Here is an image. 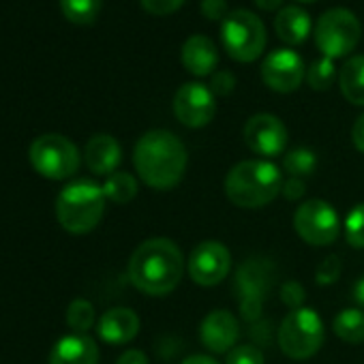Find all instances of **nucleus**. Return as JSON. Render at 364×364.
<instances>
[{"label":"nucleus","instance_id":"f704fd0d","mask_svg":"<svg viewBox=\"0 0 364 364\" xmlns=\"http://www.w3.org/2000/svg\"><path fill=\"white\" fill-rule=\"evenodd\" d=\"M306 191V185L302 178H287L283 182V189L281 193L285 196V200H300Z\"/></svg>","mask_w":364,"mask_h":364},{"label":"nucleus","instance_id":"39448f33","mask_svg":"<svg viewBox=\"0 0 364 364\" xmlns=\"http://www.w3.org/2000/svg\"><path fill=\"white\" fill-rule=\"evenodd\" d=\"M323 321L317 311L300 306L285 315L279 326V347L291 360H306L323 345Z\"/></svg>","mask_w":364,"mask_h":364},{"label":"nucleus","instance_id":"bb28decb","mask_svg":"<svg viewBox=\"0 0 364 364\" xmlns=\"http://www.w3.org/2000/svg\"><path fill=\"white\" fill-rule=\"evenodd\" d=\"M334 80H336V67H334L332 58H328V56L317 58L306 71V82L313 90H328Z\"/></svg>","mask_w":364,"mask_h":364},{"label":"nucleus","instance_id":"f03ea898","mask_svg":"<svg viewBox=\"0 0 364 364\" xmlns=\"http://www.w3.org/2000/svg\"><path fill=\"white\" fill-rule=\"evenodd\" d=\"M185 272V257L169 238H150L141 242L129 259L131 283L148 296L169 294Z\"/></svg>","mask_w":364,"mask_h":364},{"label":"nucleus","instance_id":"9d476101","mask_svg":"<svg viewBox=\"0 0 364 364\" xmlns=\"http://www.w3.org/2000/svg\"><path fill=\"white\" fill-rule=\"evenodd\" d=\"M230 249L219 240H204L196 245L187 262L189 277L202 287H215L225 281V277L230 274Z\"/></svg>","mask_w":364,"mask_h":364},{"label":"nucleus","instance_id":"2f4dec72","mask_svg":"<svg viewBox=\"0 0 364 364\" xmlns=\"http://www.w3.org/2000/svg\"><path fill=\"white\" fill-rule=\"evenodd\" d=\"M141 7L152 16H167L182 7L185 0H139Z\"/></svg>","mask_w":364,"mask_h":364},{"label":"nucleus","instance_id":"f3484780","mask_svg":"<svg viewBox=\"0 0 364 364\" xmlns=\"http://www.w3.org/2000/svg\"><path fill=\"white\" fill-rule=\"evenodd\" d=\"M50 364H99V347L88 334H67L56 341Z\"/></svg>","mask_w":364,"mask_h":364},{"label":"nucleus","instance_id":"1a4fd4ad","mask_svg":"<svg viewBox=\"0 0 364 364\" xmlns=\"http://www.w3.org/2000/svg\"><path fill=\"white\" fill-rule=\"evenodd\" d=\"M294 230L306 245L328 247L341 234V219L332 204L323 200H309L296 210Z\"/></svg>","mask_w":364,"mask_h":364},{"label":"nucleus","instance_id":"393cba45","mask_svg":"<svg viewBox=\"0 0 364 364\" xmlns=\"http://www.w3.org/2000/svg\"><path fill=\"white\" fill-rule=\"evenodd\" d=\"M315 167H317L315 152L309 148H302V146L289 150L283 159V169L289 173V178H302L304 180V178L313 176Z\"/></svg>","mask_w":364,"mask_h":364},{"label":"nucleus","instance_id":"a19ab883","mask_svg":"<svg viewBox=\"0 0 364 364\" xmlns=\"http://www.w3.org/2000/svg\"><path fill=\"white\" fill-rule=\"evenodd\" d=\"M302 3H313V0H302Z\"/></svg>","mask_w":364,"mask_h":364},{"label":"nucleus","instance_id":"a211bd4d","mask_svg":"<svg viewBox=\"0 0 364 364\" xmlns=\"http://www.w3.org/2000/svg\"><path fill=\"white\" fill-rule=\"evenodd\" d=\"M84 159H86V165L92 173L107 178L120 165L122 148H120L116 137H112L107 133H99V135H92L88 139L86 150H84Z\"/></svg>","mask_w":364,"mask_h":364},{"label":"nucleus","instance_id":"4c0bfd02","mask_svg":"<svg viewBox=\"0 0 364 364\" xmlns=\"http://www.w3.org/2000/svg\"><path fill=\"white\" fill-rule=\"evenodd\" d=\"M353 300L358 309H364V277H360L353 285Z\"/></svg>","mask_w":364,"mask_h":364},{"label":"nucleus","instance_id":"b1692460","mask_svg":"<svg viewBox=\"0 0 364 364\" xmlns=\"http://www.w3.org/2000/svg\"><path fill=\"white\" fill-rule=\"evenodd\" d=\"M63 16L80 26L92 24L99 18L103 0H58Z\"/></svg>","mask_w":364,"mask_h":364},{"label":"nucleus","instance_id":"6ab92c4d","mask_svg":"<svg viewBox=\"0 0 364 364\" xmlns=\"http://www.w3.org/2000/svg\"><path fill=\"white\" fill-rule=\"evenodd\" d=\"M182 65L198 77L210 75L219 65V52L213 39L204 35H193L182 46Z\"/></svg>","mask_w":364,"mask_h":364},{"label":"nucleus","instance_id":"412c9836","mask_svg":"<svg viewBox=\"0 0 364 364\" xmlns=\"http://www.w3.org/2000/svg\"><path fill=\"white\" fill-rule=\"evenodd\" d=\"M338 86L343 97L353 105H364V54L351 56L338 71Z\"/></svg>","mask_w":364,"mask_h":364},{"label":"nucleus","instance_id":"7c9ffc66","mask_svg":"<svg viewBox=\"0 0 364 364\" xmlns=\"http://www.w3.org/2000/svg\"><path fill=\"white\" fill-rule=\"evenodd\" d=\"M304 287L298 283V281H287L283 287H281V300L294 311V309H300L302 302H304Z\"/></svg>","mask_w":364,"mask_h":364},{"label":"nucleus","instance_id":"6e6552de","mask_svg":"<svg viewBox=\"0 0 364 364\" xmlns=\"http://www.w3.org/2000/svg\"><path fill=\"white\" fill-rule=\"evenodd\" d=\"M362 26L358 18L343 7L328 9L315 24V43L328 58L347 56L360 41Z\"/></svg>","mask_w":364,"mask_h":364},{"label":"nucleus","instance_id":"5701e85b","mask_svg":"<svg viewBox=\"0 0 364 364\" xmlns=\"http://www.w3.org/2000/svg\"><path fill=\"white\" fill-rule=\"evenodd\" d=\"M101 189L105 200H112L114 204H127L137 196V180L127 171H114L105 178Z\"/></svg>","mask_w":364,"mask_h":364},{"label":"nucleus","instance_id":"2eb2a0df","mask_svg":"<svg viewBox=\"0 0 364 364\" xmlns=\"http://www.w3.org/2000/svg\"><path fill=\"white\" fill-rule=\"evenodd\" d=\"M200 338L213 353H230L240 338V321L230 311L217 309L204 317Z\"/></svg>","mask_w":364,"mask_h":364},{"label":"nucleus","instance_id":"e433bc0d","mask_svg":"<svg viewBox=\"0 0 364 364\" xmlns=\"http://www.w3.org/2000/svg\"><path fill=\"white\" fill-rule=\"evenodd\" d=\"M351 139H353V146L364 152V114L358 116V120L353 122V129H351Z\"/></svg>","mask_w":364,"mask_h":364},{"label":"nucleus","instance_id":"4468645a","mask_svg":"<svg viewBox=\"0 0 364 364\" xmlns=\"http://www.w3.org/2000/svg\"><path fill=\"white\" fill-rule=\"evenodd\" d=\"M262 80L277 92H294L304 80V63L294 50H274L262 63Z\"/></svg>","mask_w":364,"mask_h":364},{"label":"nucleus","instance_id":"9b49d317","mask_svg":"<svg viewBox=\"0 0 364 364\" xmlns=\"http://www.w3.org/2000/svg\"><path fill=\"white\" fill-rule=\"evenodd\" d=\"M173 114L185 127H206L217 114V101L213 90L200 82L182 84L173 95Z\"/></svg>","mask_w":364,"mask_h":364},{"label":"nucleus","instance_id":"72a5a7b5","mask_svg":"<svg viewBox=\"0 0 364 364\" xmlns=\"http://www.w3.org/2000/svg\"><path fill=\"white\" fill-rule=\"evenodd\" d=\"M202 14L208 20H225L230 11H228L225 0H202Z\"/></svg>","mask_w":364,"mask_h":364},{"label":"nucleus","instance_id":"ddd939ff","mask_svg":"<svg viewBox=\"0 0 364 364\" xmlns=\"http://www.w3.org/2000/svg\"><path fill=\"white\" fill-rule=\"evenodd\" d=\"M268 266L264 262H247L236 274V291L240 313L247 321H255L262 315V304L268 291Z\"/></svg>","mask_w":364,"mask_h":364},{"label":"nucleus","instance_id":"4be33fe9","mask_svg":"<svg viewBox=\"0 0 364 364\" xmlns=\"http://www.w3.org/2000/svg\"><path fill=\"white\" fill-rule=\"evenodd\" d=\"M334 334L351 345L364 343V311L362 309H343L332 321Z\"/></svg>","mask_w":364,"mask_h":364},{"label":"nucleus","instance_id":"f8f14e48","mask_svg":"<svg viewBox=\"0 0 364 364\" xmlns=\"http://www.w3.org/2000/svg\"><path fill=\"white\" fill-rule=\"evenodd\" d=\"M245 144L259 156H277L287 146V129L281 118L272 114H255L247 120L242 129Z\"/></svg>","mask_w":364,"mask_h":364},{"label":"nucleus","instance_id":"c85d7f7f","mask_svg":"<svg viewBox=\"0 0 364 364\" xmlns=\"http://www.w3.org/2000/svg\"><path fill=\"white\" fill-rule=\"evenodd\" d=\"M225 364H264V353L255 345H236L230 353Z\"/></svg>","mask_w":364,"mask_h":364},{"label":"nucleus","instance_id":"c756f323","mask_svg":"<svg viewBox=\"0 0 364 364\" xmlns=\"http://www.w3.org/2000/svg\"><path fill=\"white\" fill-rule=\"evenodd\" d=\"M341 270H343V264L336 255H328L315 270V283L317 285H332L338 281L341 277Z\"/></svg>","mask_w":364,"mask_h":364},{"label":"nucleus","instance_id":"ea45409f","mask_svg":"<svg viewBox=\"0 0 364 364\" xmlns=\"http://www.w3.org/2000/svg\"><path fill=\"white\" fill-rule=\"evenodd\" d=\"M281 3H283V0H255V5L259 9H264V11H274V9L281 7Z\"/></svg>","mask_w":364,"mask_h":364},{"label":"nucleus","instance_id":"aec40b11","mask_svg":"<svg viewBox=\"0 0 364 364\" xmlns=\"http://www.w3.org/2000/svg\"><path fill=\"white\" fill-rule=\"evenodd\" d=\"M274 31L287 46H300L311 33V18L302 7H283L274 18Z\"/></svg>","mask_w":364,"mask_h":364},{"label":"nucleus","instance_id":"dca6fc26","mask_svg":"<svg viewBox=\"0 0 364 364\" xmlns=\"http://www.w3.org/2000/svg\"><path fill=\"white\" fill-rule=\"evenodd\" d=\"M97 332H99L101 341H105L109 345L131 343L139 332V317L135 311H131L127 306L109 309L101 315V319L97 323Z\"/></svg>","mask_w":364,"mask_h":364},{"label":"nucleus","instance_id":"cd10ccee","mask_svg":"<svg viewBox=\"0 0 364 364\" xmlns=\"http://www.w3.org/2000/svg\"><path fill=\"white\" fill-rule=\"evenodd\" d=\"M345 238L349 247L364 249V204H358L349 210L345 219Z\"/></svg>","mask_w":364,"mask_h":364},{"label":"nucleus","instance_id":"20e7f679","mask_svg":"<svg viewBox=\"0 0 364 364\" xmlns=\"http://www.w3.org/2000/svg\"><path fill=\"white\" fill-rule=\"evenodd\" d=\"M105 213V193L92 180H75L56 198V219L69 234L92 232Z\"/></svg>","mask_w":364,"mask_h":364},{"label":"nucleus","instance_id":"f257e3e1","mask_svg":"<svg viewBox=\"0 0 364 364\" xmlns=\"http://www.w3.org/2000/svg\"><path fill=\"white\" fill-rule=\"evenodd\" d=\"M189 154L178 135L154 129L144 133L133 150V165L144 185L156 191H169L187 171Z\"/></svg>","mask_w":364,"mask_h":364},{"label":"nucleus","instance_id":"58836bf2","mask_svg":"<svg viewBox=\"0 0 364 364\" xmlns=\"http://www.w3.org/2000/svg\"><path fill=\"white\" fill-rule=\"evenodd\" d=\"M182 364H219V362H217L215 358H210V355L198 353V355H189Z\"/></svg>","mask_w":364,"mask_h":364},{"label":"nucleus","instance_id":"a878e982","mask_svg":"<svg viewBox=\"0 0 364 364\" xmlns=\"http://www.w3.org/2000/svg\"><path fill=\"white\" fill-rule=\"evenodd\" d=\"M67 323L73 332L86 334L95 326V306L84 298L73 300L67 309Z\"/></svg>","mask_w":364,"mask_h":364},{"label":"nucleus","instance_id":"473e14b6","mask_svg":"<svg viewBox=\"0 0 364 364\" xmlns=\"http://www.w3.org/2000/svg\"><path fill=\"white\" fill-rule=\"evenodd\" d=\"M234 86H236V77L232 71H219L210 80V90L213 95H219V97H228L234 90Z\"/></svg>","mask_w":364,"mask_h":364},{"label":"nucleus","instance_id":"0eeeda50","mask_svg":"<svg viewBox=\"0 0 364 364\" xmlns=\"http://www.w3.org/2000/svg\"><path fill=\"white\" fill-rule=\"evenodd\" d=\"M28 159L37 173L50 180H67L80 169L77 146L58 133H48L31 144Z\"/></svg>","mask_w":364,"mask_h":364},{"label":"nucleus","instance_id":"7ed1b4c3","mask_svg":"<svg viewBox=\"0 0 364 364\" xmlns=\"http://www.w3.org/2000/svg\"><path fill=\"white\" fill-rule=\"evenodd\" d=\"M283 189V173L264 159L240 161L225 176V196L232 204L247 210H257L277 200Z\"/></svg>","mask_w":364,"mask_h":364},{"label":"nucleus","instance_id":"423d86ee","mask_svg":"<svg viewBox=\"0 0 364 364\" xmlns=\"http://www.w3.org/2000/svg\"><path fill=\"white\" fill-rule=\"evenodd\" d=\"M221 41L232 58L253 63L266 48L264 22L249 9L230 11L221 22Z\"/></svg>","mask_w":364,"mask_h":364},{"label":"nucleus","instance_id":"c9c22d12","mask_svg":"<svg viewBox=\"0 0 364 364\" xmlns=\"http://www.w3.org/2000/svg\"><path fill=\"white\" fill-rule=\"evenodd\" d=\"M116 364H150V362H148V358H146L144 351H139V349H127L116 360Z\"/></svg>","mask_w":364,"mask_h":364}]
</instances>
